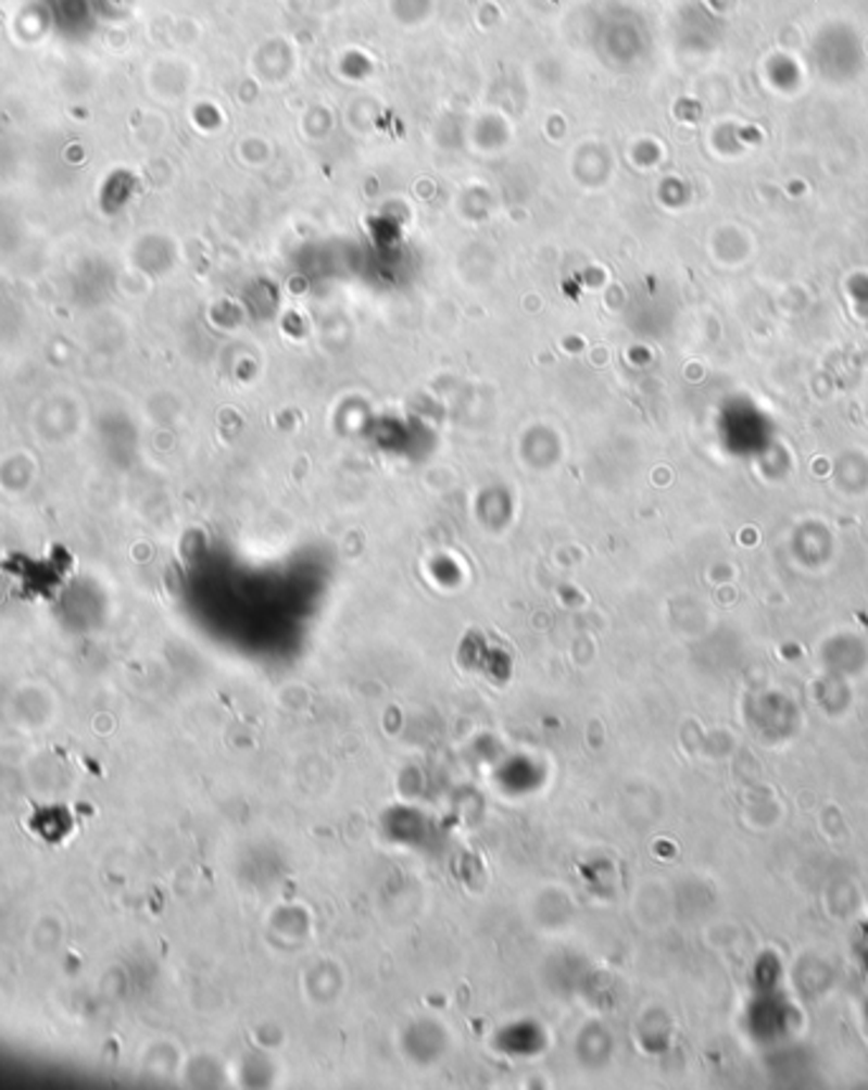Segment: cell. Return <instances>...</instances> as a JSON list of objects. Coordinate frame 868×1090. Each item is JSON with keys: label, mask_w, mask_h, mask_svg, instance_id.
<instances>
[{"label": "cell", "mask_w": 868, "mask_h": 1090, "mask_svg": "<svg viewBox=\"0 0 868 1090\" xmlns=\"http://www.w3.org/2000/svg\"><path fill=\"white\" fill-rule=\"evenodd\" d=\"M72 3H89V0H49L47 3L51 16H54V21H59V26L77 28V26H81L79 21L87 18V11L77 9V5H72Z\"/></svg>", "instance_id": "1"}]
</instances>
